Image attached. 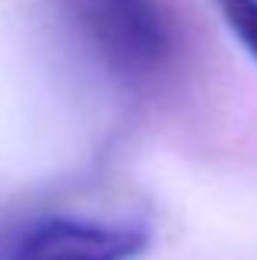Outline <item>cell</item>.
<instances>
[{
    "instance_id": "cell-3",
    "label": "cell",
    "mask_w": 257,
    "mask_h": 260,
    "mask_svg": "<svg viewBox=\"0 0 257 260\" xmlns=\"http://www.w3.org/2000/svg\"><path fill=\"white\" fill-rule=\"evenodd\" d=\"M214 4L241 46L257 59V0H214Z\"/></svg>"
},
{
    "instance_id": "cell-1",
    "label": "cell",
    "mask_w": 257,
    "mask_h": 260,
    "mask_svg": "<svg viewBox=\"0 0 257 260\" xmlns=\"http://www.w3.org/2000/svg\"><path fill=\"white\" fill-rule=\"evenodd\" d=\"M76 26L125 83H152L178 53V33L158 0H70Z\"/></svg>"
},
{
    "instance_id": "cell-2",
    "label": "cell",
    "mask_w": 257,
    "mask_h": 260,
    "mask_svg": "<svg viewBox=\"0 0 257 260\" xmlns=\"http://www.w3.org/2000/svg\"><path fill=\"white\" fill-rule=\"evenodd\" d=\"M148 241L135 221L37 217L0 241V260H139Z\"/></svg>"
}]
</instances>
